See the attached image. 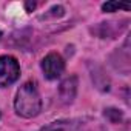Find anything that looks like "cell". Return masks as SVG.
I'll use <instances>...</instances> for the list:
<instances>
[{
	"label": "cell",
	"mask_w": 131,
	"mask_h": 131,
	"mask_svg": "<svg viewBox=\"0 0 131 131\" xmlns=\"http://www.w3.org/2000/svg\"><path fill=\"white\" fill-rule=\"evenodd\" d=\"M40 131H82V122L74 119H62L51 122L49 125L43 126Z\"/></svg>",
	"instance_id": "cell-5"
},
{
	"label": "cell",
	"mask_w": 131,
	"mask_h": 131,
	"mask_svg": "<svg viewBox=\"0 0 131 131\" xmlns=\"http://www.w3.org/2000/svg\"><path fill=\"white\" fill-rule=\"evenodd\" d=\"M26 8H28V11H32L36 8V3H26Z\"/></svg>",
	"instance_id": "cell-8"
},
{
	"label": "cell",
	"mask_w": 131,
	"mask_h": 131,
	"mask_svg": "<svg viewBox=\"0 0 131 131\" xmlns=\"http://www.w3.org/2000/svg\"><path fill=\"white\" fill-rule=\"evenodd\" d=\"M42 71H43V76L48 80L59 79L63 74V71H65V60H63V57L60 54H57V52H49L42 60Z\"/></svg>",
	"instance_id": "cell-3"
},
{
	"label": "cell",
	"mask_w": 131,
	"mask_h": 131,
	"mask_svg": "<svg viewBox=\"0 0 131 131\" xmlns=\"http://www.w3.org/2000/svg\"><path fill=\"white\" fill-rule=\"evenodd\" d=\"M0 39H2V31H0Z\"/></svg>",
	"instance_id": "cell-9"
},
{
	"label": "cell",
	"mask_w": 131,
	"mask_h": 131,
	"mask_svg": "<svg viewBox=\"0 0 131 131\" xmlns=\"http://www.w3.org/2000/svg\"><path fill=\"white\" fill-rule=\"evenodd\" d=\"M117 9L128 11V9H131V6L126 5V3H119V2H106V3L102 5V11L103 13H116Z\"/></svg>",
	"instance_id": "cell-6"
},
{
	"label": "cell",
	"mask_w": 131,
	"mask_h": 131,
	"mask_svg": "<svg viewBox=\"0 0 131 131\" xmlns=\"http://www.w3.org/2000/svg\"><path fill=\"white\" fill-rule=\"evenodd\" d=\"M14 110L23 119H32L42 111V99L34 82L23 83L14 99Z\"/></svg>",
	"instance_id": "cell-1"
},
{
	"label": "cell",
	"mask_w": 131,
	"mask_h": 131,
	"mask_svg": "<svg viewBox=\"0 0 131 131\" xmlns=\"http://www.w3.org/2000/svg\"><path fill=\"white\" fill-rule=\"evenodd\" d=\"M105 117H106L110 122L117 123V122H120V120L123 119V114H122L120 110H116V108H106V110H105Z\"/></svg>",
	"instance_id": "cell-7"
},
{
	"label": "cell",
	"mask_w": 131,
	"mask_h": 131,
	"mask_svg": "<svg viewBox=\"0 0 131 131\" xmlns=\"http://www.w3.org/2000/svg\"><path fill=\"white\" fill-rule=\"evenodd\" d=\"M20 77V65L13 56L0 57V88L11 86Z\"/></svg>",
	"instance_id": "cell-2"
},
{
	"label": "cell",
	"mask_w": 131,
	"mask_h": 131,
	"mask_svg": "<svg viewBox=\"0 0 131 131\" xmlns=\"http://www.w3.org/2000/svg\"><path fill=\"white\" fill-rule=\"evenodd\" d=\"M77 76H70L65 80H62L60 86H59V97L62 100V103H73V100L76 99V94H77Z\"/></svg>",
	"instance_id": "cell-4"
}]
</instances>
